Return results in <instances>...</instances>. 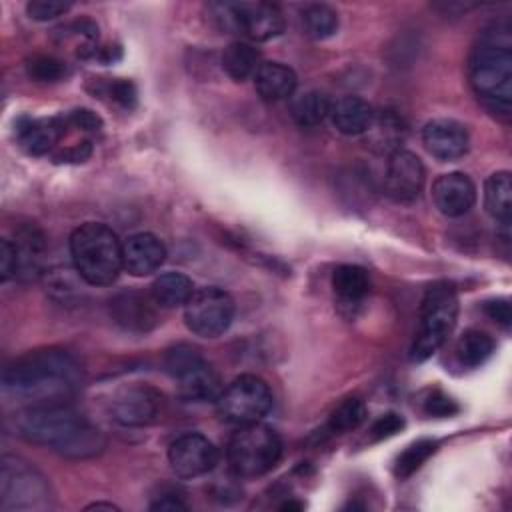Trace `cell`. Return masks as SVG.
I'll use <instances>...</instances> for the list:
<instances>
[{"mask_svg":"<svg viewBox=\"0 0 512 512\" xmlns=\"http://www.w3.org/2000/svg\"><path fill=\"white\" fill-rule=\"evenodd\" d=\"M26 72L36 82H58L66 76V66L54 56L36 54L26 62Z\"/></svg>","mask_w":512,"mask_h":512,"instance_id":"obj_33","label":"cell"},{"mask_svg":"<svg viewBox=\"0 0 512 512\" xmlns=\"http://www.w3.org/2000/svg\"><path fill=\"white\" fill-rule=\"evenodd\" d=\"M70 10V2H58V0H32L26 4V12L32 20L46 22L54 20Z\"/></svg>","mask_w":512,"mask_h":512,"instance_id":"obj_35","label":"cell"},{"mask_svg":"<svg viewBox=\"0 0 512 512\" xmlns=\"http://www.w3.org/2000/svg\"><path fill=\"white\" fill-rule=\"evenodd\" d=\"M150 508L152 510H162V512H176V510H186V504L174 494H164Z\"/></svg>","mask_w":512,"mask_h":512,"instance_id":"obj_40","label":"cell"},{"mask_svg":"<svg viewBox=\"0 0 512 512\" xmlns=\"http://www.w3.org/2000/svg\"><path fill=\"white\" fill-rule=\"evenodd\" d=\"M374 108L358 98V96H342L336 102L330 104V120L334 128L346 136H358L364 134L372 120H374Z\"/></svg>","mask_w":512,"mask_h":512,"instance_id":"obj_20","label":"cell"},{"mask_svg":"<svg viewBox=\"0 0 512 512\" xmlns=\"http://www.w3.org/2000/svg\"><path fill=\"white\" fill-rule=\"evenodd\" d=\"M18 276V252L16 244L8 238L0 242V278L2 282H8L10 278Z\"/></svg>","mask_w":512,"mask_h":512,"instance_id":"obj_38","label":"cell"},{"mask_svg":"<svg viewBox=\"0 0 512 512\" xmlns=\"http://www.w3.org/2000/svg\"><path fill=\"white\" fill-rule=\"evenodd\" d=\"M468 78L478 100L494 114L512 110V40L510 30L492 26L474 46L468 60Z\"/></svg>","mask_w":512,"mask_h":512,"instance_id":"obj_3","label":"cell"},{"mask_svg":"<svg viewBox=\"0 0 512 512\" xmlns=\"http://www.w3.org/2000/svg\"><path fill=\"white\" fill-rule=\"evenodd\" d=\"M82 382L80 364L60 348L28 352L2 372V394L16 404L42 406L66 402Z\"/></svg>","mask_w":512,"mask_h":512,"instance_id":"obj_1","label":"cell"},{"mask_svg":"<svg viewBox=\"0 0 512 512\" xmlns=\"http://www.w3.org/2000/svg\"><path fill=\"white\" fill-rule=\"evenodd\" d=\"M64 136V124L60 116L54 118H20L16 122L18 144L34 156L48 154Z\"/></svg>","mask_w":512,"mask_h":512,"instance_id":"obj_19","label":"cell"},{"mask_svg":"<svg viewBox=\"0 0 512 512\" xmlns=\"http://www.w3.org/2000/svg\"><path fill=\"white\" fill-rule=\"evenodd\" d=\"M332 288L342 310L354 312L370 292L368 272L354 264H342L332 274Z\"/></svg>","mask_w":512,"mask_h":512,"instance_id":"obj_22","label":"cell"},{"mask_svg":"<svg viewBox=\"0 0 512 512\" xmlns=\"http://www.w3.org/2000/svg\"><path fill=\"white\" fill-rule=\"evenodd\" d=\"M70 256L78 276L92 286L112 284L124 268L122 242L100 222H86L72 232Z\"/></svg>","mask_w":512,"mask_h":512,"instance_id":"obj_4","label":"cell"},{"mask_svg":"<svg viewBox=\"0 0 512 512\" xmlns=\"http://www.w3.org/2000/svg\"><path fill=\"white\" fill-rule=\"evenodd\" d=\"M330 104L332 102L326 98V94L318 90H308L292 100L290 114L298 126L308 128V126L320 124L328 116Z\"/></svg>","mask_w":512,"mask_h":512,"instance_id":"obj_29","label":"cell"},{"mask_svg":"<svg viewBox=\"0 0 512 512\" xmlns=\"http://www.w3.org/2000/svg\"><path fill=\"white\" fill-rule=\"evenodd\" d=\"M484 312L490 316V320H494L502 328H506V330L510 328L512 310H510V302L506 298H496V300L484 302Z\"/></svg>","mask_w":512,"mask_h":512,"instance_id":"obj_39","label":"cell"},{"mask_svg":"<svg viewBox=\"0 0 512 512\" xmlns=\"http://www.w3.org/2000/svg\"><path fill=\"white\" fill-rule=\"evenodd\" d=\"M458 316V294L450 282L432 284L420 304V326L410 346V358L424 362L436 354L450 336Z\"/></svg>","mask_w":512,"mask_h":512,"instance_id":"obj_5","label":"cell"},{"mask_svg":"<svg viewBox=\"0 0 512 512\" xmlns=\"http://www.w3.org/2000/svg\"><path fill=\"white\" fill-rule=\"evenodd\" d=\"M366 414H368L366 404L360 398L356 396L346 398L332 410L326 428L332 434H344V432L356 430L366 420Z\"/></svg>","mask_w":512,"mask_h":512,"instance_id":"obj_31","label":"cell"},{"mask_svg":"<svg viewBox=\"0 0 512 512\" xmlns=\"http://www.w3.org/2000/svg\"><path fill=\"white\" fill-rule=\"evenodd\" d=\"M2 506L10 510H36L46 506L48 488L44 478L26 462L2 460Z\"/></svg>","mask_w":512,"mask_h":512,"instance_id":"obj_11","label":"cell"},{"mask_svg":"<svg viewBox=\"0 0 512 512\" xmlns=\"http://www.w3.org/2000/svg\"><path fill=\"white\" fill-rule=\"evenodd\" d=\"M16 252H18V276L34 278L42 272L46 256L44 234L34 226H24L16 232Z\"/></svg>","mask_w":512,"mask_h":512,"instance_id":"obj_23","label":"cell"},{"mask_svg":"<svg viewBox=\"0 0 512 512\" xmlns=\"http://www.w3.org/2000/svg\"><path fill=\"white\" fill-rule=\"evenodd\" d=\"M168 462L178 478H198L218 464V448L206 436L188 432L170 444Z\"/></svg>","mask_w":512,"mask_h":512,"instance_id":"obj_12","label":"cell"},{"mask_svg":"<svg viewBox=\"0 0 512 512\" xmlns=\"http://www.w3.org/2000/svg\"><path fill=\"white\" fill-rule=\"evenodd\" d=\"M274 398L270 386L254 376L242 374L234 378L226 388H222L216 406L218 414L232 424H252L260 422L272 410Z\"/></svg>","mask_w":512,"mask_h":512,"instance_id":"obj_9","label":"cell"},{"mask_svg":"<svg viewBox=\"0 0 512 512\" xmlns=\"http://www.w3.org/2000/svg\"><path fill=\"white\" fill-rule=\"evenodd\" d=\"M458 404L440 390H432L424 400V412L434 418H448L458 412Z\"/></svg>","mask_w":512,"mask_h":512,"instance_id":"obj_36","label":"cell"},{"mask_svg":"<svg viewBox=\"0 0 512 512\" xmlns=\"http://www.w3.org/2000/svg\"><path fill=\"white\" fill-rule=\"evenodd\" d=\"M234 318L232 296L218 286L194 290L184 306V322L190 332L202 338H216L228 330Z\"/></svg>","mask_w":512,"mask_h":512,"instance_id":"obj_10","label":"cell"},{"mask_svg":"<svg viewBox=\"0 0 512 512\" xmlns=\"http://www.w3.org/2000/svg\"><path fill=\"white\" fill-rule=\"evenodd\" d=\"M432 200L444 216L458 218V216H464L474 206L476 186L462 172L442 174L432 184Z\"/></svg>","mask_w":512,"mask_h":512,"instance_id":"obj_16","label":"cell"},{"mask_svg":"<svg viewBox=\"0 0 512 512\" xmlns=\"http://www.w3.org/2000/svg\"><path fill=\"white\" fill-rule=\"evenodd\" d=\"M208 14L220 30L254 42H266L284 30L282 12L270 2H212Z\"/></svg>","mask_w":512,"mask_h":512,"instance_id":"obj_7","label":"cell"},{"mask_svg":"<svg viewBox=\"0 0 512 512\" xmlns=\"http://www.w3.org/2000/svg\"><path fill=\"white\" fill-rule=\"evenodd\" d=\"M424 148L440 162H452L468 152V130L452 118H434L422 128Z\"/></svg>","mask_w":512,"mask_h":512,"instance_id":"obj_15","label":"cell"},{"mask_svg":"<svg viewBox=\"0 0 512 512\" xmlns=\"http://www.w3.org/2000/svg\"><path fill=\"white\" fill-rule=\"evenodd\" d=\"M296 74L282 62H262L254 74V88L266 102H280L294 94Z\"/></svg>","mask_w":512,"mask_h":512,"instance_id":"obj_21","label":"cell"},{"mask_svg":"<svg viewBox=\"0 0 512 512\" xmlns=\"http://www.w3.org/2000/svg\"><path fill=\"white\" fill-rule=\"evenodd\" d=\"M152 296L140 292H120L110 300L112 320L130 332H148L156 326V308Z\"/></svg>","mask_w":512,"mask_h":512,"instance_id":"obj_18","label":"cell"},{"mask_svg":"<svg viewBox=\"0 0 512 512\" xmlns=\"http://www.w3.org/2000/svg\"><path fill=\"white\" fill-rule=\"evenodd\" d=\"M302 24L310 38L324 40L338 30V14L328 4H310L302 12Z\"/></svg>","mask_w":512,"mask_h":512,"instance_id":"obj_30","label":"cell"},{"mask_svg":"<svg viewBox=\"0 0 512 512\" xmlns=\"http://www.w3.org/2000/svg\"><path fill=\"white\" fill-rule=\"evenodd\" d=\"M404 132H406V128H404L402 118H398L394 112L386 110V112L374 114V120L364 134L368 136L370 146L374 150L392 154L394 150L400 148V144L404 140Z\"/></svg>","mask_w":512,"mask_h":512,"instance_id":"obj_26","label":"cell"},{"mask_svg":"<svg viewBox=\"0 0 512 512\" xmlns=\"http://www.w3.org/2000/svg\"><path fill=\"white\" fill-rule=\"evenodd\" d=\"M282 456L278 432L262 422L242 424L228 444V464L236 476L256 478L270 472Z\"/></svg>","mask_w":512,"mask_h":512,"instance_id":"obj_6","label":"cell"},{"mask_svg":"<svg viewBox=\"0 0 512 512\" xmlns=\"http://www.w3.org/2000/svg\"><path fill=\"white\" fill-rule=\"evenodd\" d=\"M100 92L106 94L112 102L120 104L122 108H132L136 104V86L130 80L114 78L100 84Z\"/></svg>","mask_w":512,"mask_h":512,"instance_id":"obj_34","label":"cell"},{"mask_svg":"<svg viewBox=\"0 0 512 512\" xmlns=\"http://www.w3.org/2000/svg\"><path fill=\"white\" fill-rule=\"evenodd\" d=\"M92 508H96V510H100V508H106V510H116V506H114V504H104V502H96V504H90L86 510H92Z\"/></svg>","mask_w":512,"mask_h":512,"instance_id":"obj_42","label":"cell"},{"mask_svg":"<svg viewBox=\"0 0 512 512\" xmlns=\"http://www.w3.org/2000/svg\"><path fill=\"white\" fill-rule=\"evenodd\" d=\"M302 508H304V504L302 502H294V500H288V502H284L280 506V510H302Z\"/></svg>","mask_w":512,"mask_h":512,"instance_id":"obj_41","label":"cell"},{"mask_svg":"<svg viewBox=\"0 0 512 512\" xmlns=\"http://www.w3.org/2000/svg\"><path fill=\"white\" fill-rule=\"evenodd\" d=\"M166 260V246L150 232L132 234L122 242V264L132 276H148Z\"/></svg>","mask_w":512,"mask_h":512,"instance_id":"obj_17","label":"cell"},{"mask_svg":"<svg viewBox=\"0 0 512 512\" xmlns=\"http://www.w3.org/2000/svg\"><path fill=\"white\" fill-rule=\"evenodd\" d=\"M424 188V166L420 158L408 150H394L388 154L384 172L386 194L400 204H410L418 200Z\"/></svg>","mask_w":512,"mask_h":512,"instance_id":"obj_13","label":"cell"},{"mask_svg":"<svg viewBox=\"0 0 512 512\" xmlns=\"http://www.w3.org/2000/svg\"><path fill=\"white\" fill-rule=\"evenodd\" d=\"M260 64V52L248 42H232L222 54V68L236 82L254 78Z\"/></svg>","mask_w":512,"mask_h":512,"instance_id":"obj_27","label":"cell"},{"mask_svg":"<svg viewBox=\"0 0 512 512\" xmlns=\"http://www.w3.org/2000/svg\"><path fill=\"white\" fill-rule=\"evenodd\" d=\"M14 426L24 440L68 458L94 456L106 444L102 432L66 402L28 406L16 414Z\"/></svg>","mask_w":512,"mask_h":512,"instance_id":"obj_2","label":"cell"},{"mask_svg":"<svg viewBox=\"0 0 512 512\" xmlns=\"http://www.w3.org/2000/svg\"><path fill=\"white\" fill-rule=\"evenodd\" d=\"M434 452H436V442L428 440V438L416 440L410 446H406L404 452L396 458V464H394L396 478L404 480V478L412 476Z\"/></svg>","mask_w":512,"mask_h":512,"instance_id":"obj_32","label":"cell"},{"mask_svg":"<svg viewBox=\"0 0 512 512\" xmlns=\"http://www.w3.org/2000/svg\"><path fill=\"white\" fill-rule=\"evenodd\" d=\"M192 294H194L192 280L180 272H166L158 276L150 286V296L154 304L160 308L186 306Z\"/></svg>","mask_w":512,"mask_h":512,"instance_id":"obj_25","label":"cell"},{"mask_svg":"<svg viewBox=\"0 0 512 512\" xmlns=\"http://www.w3.org/2000/svg\"><path fill=\"white\" fill-rule=\"evenodd\" d=\"M494 352V340L482 330H466L456 342V358L466 368L482 366Z\"/></svg>","mask_w":512,"mask_h":512,"instance_id":"obj_28","label":"cell"},{"mask_svg":"<svg viewBox=\"0 0 512 512\" xmlns=\"http://www.w3.org/2000/svg\"><path fill=\"white\" fill-rule=\"evenodd\" d=\"M164 364L168 374L178 382V394L186 402L218 400L222 392L220 378L196 348L178 344L166 352Z\"/></svg>","mask_w":512,"mask_h":512,"instance_id":"obj_8","label":"cell"},{"mask_svg":"<svg viewBox=\"0 0 512 512\" xmlns=\"http://www.w3.org/2000/svg\"><path fill=\"white\" fill-rule=\"evenodd\" d=\"M160 408L162 394L144 384L122 388L110 402V414L122 426L152 424L158 418Z\"/></svg>","mask_w":512,"mask_h":512,"instance_id":"obj_14","label":"cell"},{"mask_svg":"<svg viewBox=\"0 0 512 512\" xmlns=\"http://www.w3.org/2000/svg\"><path fill=\"white\" fill-rule=\"evenodd\" d=\"M484 208L502 226L512 218V180L510 172H494L484 184Z\"/></svg>","mask_w":512,"mask_h":512,"instance_id":"obj_24","label":"cell"},{"mask_svg":"<svg viewBox=\"0 0 512 512\" xmlns=\"http://www.w3.org/2000/svg\"><path fill=\"white\" fill-rule=\"evenodd\" d=\"M404 428V418L396 412H386L382 414L378 420H374L372 428H370V440H386L390 436H394L396 432H400Z\"/></svg>","mask_w":512,"mask_h":512,"instance_id":"obj_37","label":"cell"}]
</instances>
